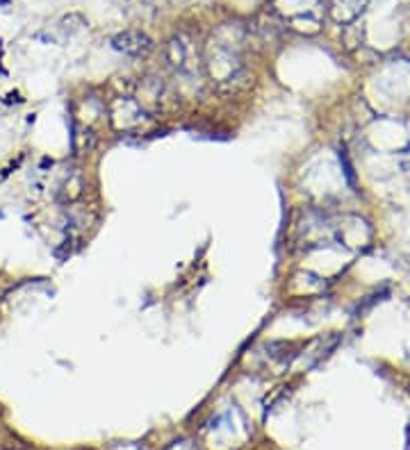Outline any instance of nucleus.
<instances>
[{
  "mask_svg": "<svg viewBox=\"0 0 410 450\" xmlns=\"http://www.w3.org/2000/svg\"><path fill=\"white\" fill-rule=\"evenodd\" d=\"M112 46L116 50H123V52H131V55H142L150 50V39L144 35H137V32H126V35L116 37L112 41Z\"/></svg>",
  "mask_w": 410,
  "mask_h": 450,
  "instance_id": "f257e3e1",
  "label": "nucleus"
}]
</instances>
